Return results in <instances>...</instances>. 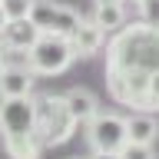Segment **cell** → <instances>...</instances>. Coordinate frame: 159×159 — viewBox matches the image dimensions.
Masks as SVG:
<instances>
[{
    "label": "cell",
    "instance_id": "obj_1",
    "mask_svg": "<svg viewBox=\"0 0 159 159\" xmlns=\"http://www.w3.org/2000/svg\"><path fill=\"white\" fill-rule=\"evenodd\" d=\"M159 73V27L133 23L116 30L106 47V89L123 106L143 109L149 76Z\"/></svg>",
    "mask_w": 159,
    "mask_h": 159
},
{
    "label": "cell",
    "instance_id": "obj_2",
    "mask_svg": "<svg viewBox=\"0 0 159 159\" xmlns=\"http://www.w3.org/2000/svg\"><path fill=\"white\" fill-rule=\"evenodd\" d=\"M0 139L10 159H40L33 96H0Z\"/></svg>",
    "mask_w": 159,
    "mask_h": 159
},
{
    "label": "cell",
    "instance_id": "obj_3",
    "mask_svg": "<svg viewBox=\"0 0 159 159\" xmlns=\"http://www.w3.org/2000/svg\"><path fill=\"white\" fill-rule=\"evenodd\" d=\"M33 106H37V139L43 146H60L76 133V123L70 116L63 96L40 93V96H33Z\"/></svg>",
    "mask_w": 159,
    "mask_h": 159
},
{
    "label": "cell",
    "instance_id": "obj_4",
    "mask_svg": "<svg viewBox=\"0 0 159 159\" xmlns=\"http://www.w3.org/2000/svg\"><path fill=\"white\" fill-rule=\"evenodd\" d=\"M73 47H70V37H53V33H40V40L27 50V66L37 73V76H60L73 66Z\"/></svg>",
    "mask_w": 159,
    "mask_h": 159
},
{
    "label": "cell",
    "instance_id": "obj_5",
    "mask_svg": "<svg viewBox=\"0 0 159 159\" xmlns=\"http://www.w3.org/2000/svg\"><path fill=\"white\" fill-rule=\"evenodd\" d=\"M30 20L37 23L40 33H53V37H70L73 30L80 27V13L66 3H57V0H33L30 3Z\"/></svg>",
    "mask_w": 159,
    "mask_h": 159
},
{
    "label": "cell",
    "instance_id": "obj_6",
    "mask_svg": "<svg viewBox=\"0 0 159 159\" xmlns=\"http://www.w3.org/2000/svg\"><path fill=\"white\" fill-rule=\"evenodd\" d=\"M86 139L93 146V152H119L129 143L126 116H119V113H96L86 123Z\"/></svg>",
    "mask_w": 159,
    "mask_h": 159
},
{
    "label": "cell",
    "instance_id": "obj_7",
    "mask_svg": "<svg viewBox=\"0 0 159 159\" xmlns=\"http://www.w3.org/2000/svg\"><path fill=\"white\" fill-rule=\"evenodd\" d=\"M103 43H106V30L99 27L96 20H80V27L70 33V47H73V53H76L80 60L86 57H96L99 50H103Z\"/></svg>",
    "mask_w": 159,
    "mask_h": 159
},
{
    "label": "cell",
    "instance_id": "obj_8",
    "mask_svg": "<svg viewBox=\"0 0 159 159\" xmlns=\"http://www.w3.org/2000/svg\"><path fill=\"white\" fill-rule=\"evenodd\" d=\"M33 70L27 63H3L0 66V96H33Z\"/></svg>",
    "mask_w": 159,
    "mask_h": 159
},
{
    "label": "cell",
    "instance_id": "obj_9",
    "mask_svg": "<svg viewBox=\"0 0 159 159\" xmlns=\"http://www.w3.org/2000/svg\"><path fill=\"white\" fill-rule=\"evenodd\" d=\"M37 40H40V30H37V23H33L30 17L7 20L3 30H0V43H3L7 50H17V53H27Z\"/></svg>",
    "mask_w": 159,
    "mask_h": 159
},
{
    "label": "cell",
    "instance_id": "obj_10",
    "mask_svg": "<svg viewBox=\"0 0 159 159\" xmlns=\"http://www.w3.org/2000/svg\"><path fill=\"white\" fill-rule=\"evenodd\" d=\"M63 99H66V109H70V116H73V123H76V126H86L89 119L99 113L96 96H93L86 86H73V89H66V93H63Z\"/></svg>",
    "mask_w": 159,
    "mask_h": 159
},
{
    "label": "cell",
    "instance_id": "obj_11",
    "mask_svg": "<svg viewBox=\"0 0 159 159\" xmlns=\"http://www.w3.org/2000/svg\"><path fill=\"white\" fill-rule=\"evenodd\" d=\"M126 133L129 143H143V146H152L159 139V119L149 113V109H139L133 116H126Z\"/></svg>",
    "mask_w": 159,
    "mask_h": 159
},
{
    "label": "cell",
    "instance_id": "obj_12",
    "mask_svg": "<svg viewBox=\"0 0 159 159\" xmlns=\"http://www.w3.org/2000/svg\"><path fill=\"white\" fill-rule=\"evenodd\" d=\"M93 20H96L106 33H116V30L126 27V7H123V3H96Z\"/></svg>",
    "mask_w": 159,
    "mask_h": 159
},
{
    "label": "cell",
    "instance_id": "obj_13",
    "mask_svg": "<svg viewBox=\"0 0 159 159\" xmlns=\"http://www.w3.org/2000/svg\"><path fill=\"white\" fill-rule=\"evenodd\" d=\"M30 3L33 0H0V10L7 20H20V17H30Z\"/></svg>",
    "mask_w": 159,
    "mask_h": 159
},
{
    "label": "cell",
    "instance_id": "obj_14",
    "mask_svg": "<svg viewBox=\"0 0 159 159\" xmlns=\"http://www.w3.org/2000/svg\"><path fill=\"white\" fill-rule=\"evenodd\" d=\"M119 159H159L152 146H143V143H126L119 149Z\"/></svg>",
    "mask_w": 159,
    "mask_h": 159
},
{
    "label": "cell",
    "instance_id": "obj_15",
    "mask_svg": "<svg viewBox=\"0 0 159 159\" xmlns=\"http://www.w3.org/2000/svg\"><path fill=\"white\" fill-rule=\"evenodd\" d=\"M139 10H143V23H156L159 27V0H143Z\"/></svg>",
    "mask_w": 159,
    "mask_h": 159
},
{
    "label": "cell",
    "instance_id": "obj_16",
    "mask_svg": "<svg viewBox=\"0 0 159 159\" xmlns=\"http://www.w3.org/2000/svg\"><path fill=\"white\" fill-rule=\"evenodd\" d=\"M89 159H119V152H93Z\"/></svg>",
    "mask_w": 159,
    "mask_h": 159
},
{
    "label": "cell",
    "instance_id": "obj_17",
    "mask_svg": "<svg viewBox=\"0 0 159 159\" xmlns=\"http://www.w3.org/2000/svg\"><path fill=\"white\" fill-rule=\"evenodd\" d=\"M3 63H7V47L0 43V66H3Z\"/></svg>",
    "mask_w": 159,
    "mask_h": 159
},
{
    "label": "cell",
    "instance_id": "obj_18",
    "mask_svg": "<svg viewBox=\"0 0 159 159\" xmlns=\"http://www.w3.org/2000/svg\"><path fill=\"white\" fill-rule=\"evenodd\" d=\"M93 3H126V0H93Z\"/></svg>",
    "mask_w": 159,
    "mask_h": 159
},
{
    "label": "cell",
    "instance_id": "obj_19",
    "mask_svg": "<svg viewBox=\"0 0 159 159\" xmlns=\"http://www.w3.org/2000/svg\"><path fill=\"white\" fill-rule=\"evenodd\" d=\"M3 23H7V17H3V10H0V30H3Z\"/></svg>",
    "mask_w": 159,
    "mask_h": 159
},
{
    "label": "cell",
    "instance_id": "obj_20",
    "mask_svg": "<svg viewBox=\"0 0 159 159\" xmlns=\"http://www.w3.org/2000/svg\"><path fill=\"white\" fill-rule=\"evenodd\" d=\"M136 3H143V0H136Z\"/></svg>",
    "mask_w": 159,
    "mask_h": 159
}]
</instances>
